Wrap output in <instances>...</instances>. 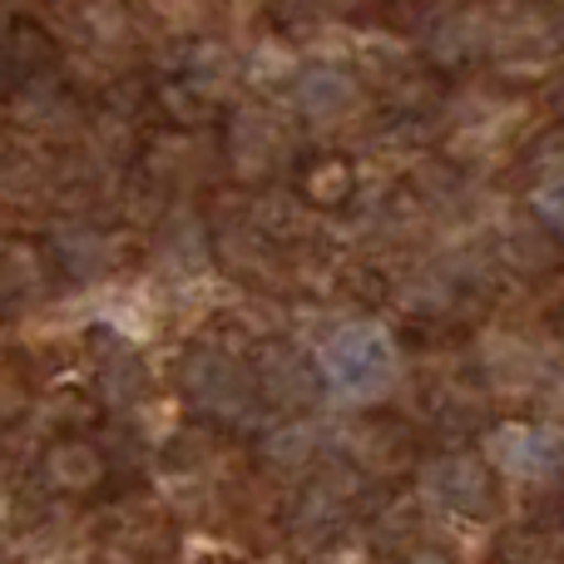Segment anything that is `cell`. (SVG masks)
Listing matches in <instances>:
<instances>
[{
  "label": "cell",
  "instance_id": "1",
  "mask_svg": "<svg viewBox=\"0 0 564 564\" xmlns=\"http://www.w3.org/2000/svg\"><path fill=\"white\" fill-rule=\"evenodd\" d=\"M322 371H327L332 391L351 401H371L391 387L397 377V347L377 322H351V327L332 332L322 347Z\"/></svg>",
  "mask_w": 564,
  "mask_h": 564
},
{
  "label": "cell",
  "instance_id": "3",
  "mask_svg": "<svg viewBox=\"0 0 564 564\" xmlns=\"http://www.w3.org/2000/svg\"><path fill=\"white\" fill-rule=\"evenodd\" d=\"M535 204H540V214H545L550 224L564 228V178H560V184H550V188H540Z\"/></svg>",
  "mask_w": 564,
  "mask_h": 564
},
{
  "label": "cell",
  "instance_id": "2",
  "mask_svg": "<svg viewBox=\"0 0 564 564\" xmlns=\"http://www.w3.org/2000/svg\"><path fill=\"white\" fill-rule=\"evenodd\" d=\"M496 451L506 456L510 470H520V476H550L560 446L550 431H506V436L496 441Z\"/></svg>",
  "mask_w": 564,
  "mask_h": 564
}]
</instances>
